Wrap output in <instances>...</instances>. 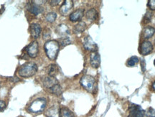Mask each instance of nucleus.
I'll return each mask as SVG.
<instances>
[{
  "instance_id": "f257e3e1",
  "label": "nucleus",
  "mask_w": 155,
  "mask_h": 117,
  "mask_svg": "<svg viewBox=\"0 0 155 117\" xmlns=\"http://www.w3.org/2000/svg\"><path fill=\"white\" fill-rule=\"evenodd\" d=\"M44 50L49 59L55 60L60 50L59 42L56 40H48L45 43Z\"/></svg>"
},
{
  "instance_id": "f03ea898",
  "label": "nucleus",
  "mask_w": 155,
  "mask_h": 117,
  "mask_svg": "<svg viewBox=\"0 0 155 117\" xmlns=\"http://www.w3.org/2000/svg\"><path fill=\"white\" fill-rule=\"evenodd\" d=\"M38 65L33 62L24 64L19 68L18 74L20 77L30 78L35 75L38 72Z\"/></svg>"
},
{
  "instance_id": "7ed1b4c3",
  "label": "nucleus",
  "mask_w": 155,
  "mask_h": 117,
  "mask_svg": "<svg viewBox=\"0 0 155 117\" xmlns=\"http://www.w3.org/2000/svg\"><path fill=\"white\" fill-rule=\"evenodd\" d=\"M80 83L83 89L88 92L94 93L97 90L96 81L90 75H85L80 80Z\"/></svg>"
},
{
  "instance_id": "20e7f679",
  "label": "nucleus",
  "mask_w": 155,
  "mask_h": 117,
  "mask_svg": "<svg viewBox=\"0 0 155 117\" xmlns=\"http://www.w3.org/2000/svg\"><path fill=\"white\" fill-rule=\"evenodd\" d=\"M47 105V101L45 98H38L31 103L28 108V111L31 113L38 114L43 112Z\"/></svg>"
},
{
  "instance_id": "39448f33",
  "label": "nucleus",
  "mask_w": 155,
  "mask_h": 117,
  "mask_svg": "<svg viewBox=\"0 0 155 117\" xmlns=\"http://www.w3.org/2000/svg\"><path fill=\"white\" fill-rule=\"evenodd\" d=\"M129 116L130 117H144L145 112L139 105L131 104L129 107Z\"/></svg>"
},
{
  "instance_id": "423d86ee",
  "label": "nucleus",
  "mask_w": 155,
  "mask_h": 117,
  "mask_svg": "<svg viewBox=\"0 0 155 117\" xmlns=\"http://www.w3.org/2000/svg\"><path fill=\"white\" fill-rule=\"evenodd\" d=\"M27 53L29 57L35 58L39 53V45L37 41H33L27 47Z\"/></svg>"
},
{
  "instance_id": "0eeeda50",
  "label": "nucleus",
  "mask_w": 155,
  "mask_h": 117,
  "mask_svg": "<svg viewBox=\"0 0 155 117\" xmlns=\"http://www.w3.org/2000/svg\"><path fill=\"white\" fill-rule=\"evenodd\" d=\"M27 9H28L30 13L33 14L35 15H40V14L43 12L44 11L43 7H41L40 5H38V4L35 3L33 1L29 2L27 4Z\"/></svg>"
},
{
  "instance_id": "6e6552de",
  "label": "nucleus",
  "mask_w": 155,
  "mask_h": 117,
  "mask_svg": "<svg viewBox=\"0 0 155 117\" xmlns=\"http://www.w3.org/2000/svg\"><path fill=\"white\" fill-rule=\"evenodd\" d=\"M83 46H84L85 49L88 50V51L96 52L98 49V46L95 43V42L92 40V38L90 36H87L83 40Z\"/></svg>"
},
{
  "instance_id": "1a4fd4ad",
  "label": "nucleus",
  "mask_w": 155,
  "mask_h": 117,
  "mask_svg": "<svg viewBox=\"0 0 155 117\" xmlns=\"http://www.w3.org/2000/svg\"><path fill=\"white\" fill-rule=\"evenodd\" d=\"M73 7V2L71 0H65L61 7L60 12L62 15H67Z\"/></svg>"
},
{
  "instance_id": "9d476101",
  "label": "nucleus",
  "mask_w": 155,
  "mask_h": 117,
  "mask_svg": "<svg viewBox=\"0 0 155 117\" xmlns=\"http://www.w3.org/2000/svg\"><path fill=\"white\" fill-rule=\"evenodd\" d=\"M42 32L41 26L38 23H32L30 25V33L31 35L35 39L40 38Z\"/></svg>"
},
{
  "instance_id": "9b49d317",
  "label": "nucleus",
  "mask_w": 155,
  "mask_h": 117,
  "mask_svg": "<svg viewBox=\"0 0 155 117\" xmlns=\"http://www.w3.org/2000/svg\"><path fill=\"white\" fill-rule=\"evenodd\" d=\"M153 50L152 44L150 41H144L141 45L140 47V53L143 55H147L150 54Z\"/></svg>"
},
{
  "instance_id": "f8f14e48",
  "label": "nucleus",
  "mask_w": 155,
  "mask_h": 117,
  "mask_svg": "<svg viewBox=\"0 0 155 117\" xmlns=\"http://www.w3.org/2000/svg\"><path fill=\"white\" fill-rule=\"evenodd\" d=\"M90 63L93 68H98L101 64L100 55L97 52H91L90 56Z\"/></svg>"
},
{
  "instance_id": "ddd939ff",
  "label": "nucleus",
  "mask_w": 155,
  "mask_h": 117,
  "mask_svg": "<svg viewBox=\"0 0 155 117\" xmlns=\"http://www.w3.org/2000/svg\"><path fill=\"white\" fill-rule=\"evenodd\" d=\"M84 15V9H78L77 10L73 12L70 15V20L71 22H77V21L81 20Z\"/></svg>"
},
{
  "instance_id": "4468645a",
  "label": "nucleus",
  "mask_w": 155,
  "mask_h": 117,
  "mask_svg": "<svg viewBox=\"0 0 155 117\" xmlns=\"http://www.w3.org/2000/svg\"><path fill=\"white\" fill-rule=\"evenodd\" d=\"M42 83H43V85L45 87L50 89V88L53 87V85L58 84V81L55 77L48 76L45 78L43 79V81H42Z\"/></svg>"
},
{
  "instance_id": "2eb2a0df",
  "label": "nucleus",
  "mask_w": 155,
  "mask_h": 117,
  "mask_svg": "<svg viewBox=\"0 0 155 117\" xmlns=\"http://www.w3.org/2000/svg\"><path fill=\"white\" fill-rule=\"evenodd\" d=\"M56 32L61 36H66L70 33L68 27L67 25L63 24L58 25L57 29H56Z\"/></svg>"
},
{
  "instance_id": "dca6fc26",
  "label": "nucleus",
  "mask_w": 155,
  "mask_h": 117,
  "mask_svg": "<svg viewBox=\"0 0 155 117\" xmlns=\"http://www.w3.org/2000/svg\"><path fill=\"white\" fill-rule=\"evenodd\" d=\"M155 29L154 27L148 26L146 27L143 30V38L144 39H150L154 35Z\"/></svg>"
},
{
  "instance_id": "f3484780",
  "label": "nucleus",
  "mask_w": 155,
  "mask_h": 117,
  "mask_svg": "<svg viewBox=\"0 0 155 117\" xmlns=\"http://www.w3.org/2000/svg\"><path fill=\"white\" fill-rule=\"evenodd\" d=\"M86 17L89 21H95L98 17V12L94 8L90 9L86 12Z\"/></svg>"
},
{
  "instance_id": "a211bd4d",
  "label": "nucleus",
  "mask_w": 155,
  "mask_h": 117,
  "mask_svg": "<svg viewBox=\"0 0 155 117\" xmlns=\"http://www.w3.org/2000/svg\"><path fill=\"white\" fill-rule=\"evenodd\" d=\"M46 117H60V109L57 106L51 107L46 112Z\"/></svg>"
},
{
  "instance_id": "6ab92c4d",
  "label": "nucleus",
  "mask_w": 155,
  "mask_h": 117,
  "mask_svg": "<svg viewBox=\"0 0 155 117\" xmlns=\"http://www.w3.org/2000/svg\"><path fill=\"white\" fill-rule=\"evenodd\" d=\"M86 24L84 22H79L73 28V32L75 34H80L86 30Z\"/></svg>"
},
{
  "instance_id": "aec40b11",
  "label": "nucleus",
  "mask_w": 155,
  "mask_h": 117,
  "mask_svg": "<svg viewBox=\"0 0 155 117\" xmlns=\"http://www.w3.org/2000/svg\"><path fill=\"white\" fill-rule=\"evenodd\" d=\"M47 71H48V75H49V76L55 77L58 74V71H59V70H58V67L57 65H55V64H51V65L48 66Z\"/></svg>"
},
{
  "instance_id": "412c9836",
  "label": "nucleus",
  "mask_w": 155,
  "mask_h": 117,
  "mask_svg": "<svg viewBox=\"0 0 155 117\" xmlns=\"http://www.w3.org/2000/svg\"><path fill=\"white\" fill-rule=\"evenodd\" d=\"M60 117H75L73 113L67 107H62L60 109Z\"/></svg>"
},
{
  "instance_id": "4be33fe9",
  "label": "nucleus",
  "mask_w": 155,
  "mask_h": 117,
  "mask_svg": "<svg viewBox=\"0 0 155 117\" xmlns=\"http://www.w3.org/2000/svg\"><path fill=\"white\" fill-rule=\"evenodd\" d=\"M50 92L53 94H55L56 95H61L62 92H63V90H62V87L60 85L59 83L58 84H56L53 85V87L50 88L49 89Z\"/></svg>"
},
{
  "instance_id": "5701e85b",
  "label": "nucleus",
  "mask_w": 155,
  "mask_h": 117,
  "mask_svg": "<svg viewBox=\"0 0 155 117\" xmlns=\"http://www.w3.org/2000/svg\"><path fill=\"white\" fill-rule=\"evenodd\" d=\"M139 60L138 57H137V56H132V57H131L128 60L127 65L129 67H134V66H135L139 63Z\"/></svg>"
},
{
  "instance_id": "b1692460",
  "label": "nucleus",
  "mask_w": 155,
  "mask_h": 117,
  "mask_svg": "<svg viewBox=\"0 0 155 117\" xmlns=\"http://www.w3.org/2000/svg\"><path fill=\"white\" fill-rule=\"evenodd\" d=\"M56 17H57V14H56L55 12H50L46 15L45 19L47 22L53 23L55 22Z\"/></svg>"
},
{
  "instance_id": "393cba45",
  "label": "nucleus",
  "mask_w": 155,
  "mask_h": 117,
  "mask_svg": "<svg viewBox=\"0 0 155 117\" xmlns=\"http://www.w3.org/2000/svg\"><path fill=\"white\" fill-rule=\"evenodd\" d=\"M145 116L147 117H155V109L149 108L145 111Z\"/></svg>"
},
{
  "instance_id": "a878e982",
  "label": "nucleus",
  "mask_w": 155,
  "mask_h": 117,
  "mask_svg": "<svg viewBox=\"0 0 155 117\" xmlns=\"http://www.w3.org/2000/svg\"><path fill=\"white\" fill-rule=\"evenodd\" d=\"M69 44H71V40H70V39L68 38H67V37H65V38H63L61 40V45L63 47L67 45H69Z\"/></svg>"
},
{
  "instance_id": "bb28decb",
  "label": "nucleus",
  "mask_w": 155,
  "mask_h": 117,
  "mask_svg": "<svg viewBox=\"0 0 155 117\" xmlns=\"http://www.w3.org/2000/svg\"><path fill=\"white\" fill-rule=\"evenodd\" d=\"M148 7L151 10H155V0H150L148 2Z\"/></svg>"
},
{
  "instance_id": "cd10ccee",
  "label": "nucleus",
  "mask_w": 155,
  "mask_h": 117,
  "mask_svg": "<svg viewBox=\"0 0 155 117\" xmlns=\"http://www.w3.org/2000/svg\"><path fill=\"white\" fill-rule=\"evenodd\" d=\"M50 35H51V31H50L49 29L46 28L44 31V34H43V38L44 39H48L50 37Z\"/></svg>"
},
{
  "instance_id": "c85d7f7f",
  "label": "nucleus",
  "mask_w": 155,
  "mask_h": 117,
  "mask_svg": "<svg viewBox=\"0 0 155 117\" xmlns=\"http://www.w3.org/2000/svg\"><path fill=\"white\" fill-rule=\"evenodd\" d=\"M152 13L150 11H147L146 15H145L144 18H145V19H146V20H147V22H150V21H151V18H152Z\"/></svg>"
},
{
  "instance_id": "c756f323",
  "label": "nucleus",
  "mask_w": 155,
  "mask_h": 117,
  "mask_svg": "<svg viewBox=\"0 0 155 117\" xmlns=\"http://www.w3.org/2000/svg\"><path fill=\"white\" fill-rule=\"evenodd\" d=\"M6 104L5 102L2 100H0V112H3L6 109Z\"/></svg>"
},
{
  "instance_id": "7c9ffc66",
  "label": "nucleus",
  "mask_w": 155,
  "mask_h": 117,
  "mask_svg": "<svg viewBox=\"0 0 155 117\" xmlns=\"http://www.w3.org/2000/svg\"><path fill=\"white\" fill-rule=\"evenodd\" d=\"M49 4L52 7H55V6H57L58 4H59L60 1L59 0H51V1L49 2Z\"/></svg>"
},
{
  "instance_id": "2f4dec72",
  "label": "nucleus",
  "mask_w": 155,
  "mask_h": 117,
  "mask_svg": "<svg viewBox=\"0 0 155 117\" xmlns=\"http://www.w3.org/2000/svg\"><path fill=\"white\" fill-rule=\"evenodd\" d=\"M152 88H153V89H154V91H155V81L154 82V83H153V84H152Z\"/></svg>"
},
{
  "instance_id": "473e14b6",
  "label": "nucleus",
  "mask_w": 155,
  "mask_h": 117,
  "mask_svg": "<svg viewBox=\"0 0 155 117\" xmlns=\"http://www.w3.org/2000/svg\"><path fill=\"white\" fill-rule=\"evenodd\" d=\"M154 66H155V59H154Z\"/></svg>"
},
{
  "instance_id": "72a5a7b5",
  "label": "nucleus",
  "mask_w": 155,
  "mask_h": 117,
  "mask_svg": "<svg viewBox=\"0 0 155 117\" xmlns=\"http://www.w3.org/2000/svg\"><path fill=\"white\" fill-rule=\"evenodd\" d=\"M0 88H1V84H0Z\"/></svg>"
}]
</instances>
